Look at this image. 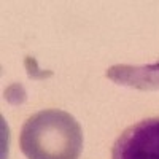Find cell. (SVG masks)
<instances>
[{"instance_id":"cell-2","label":"cell","mask_w":159,"mask_h":159,"mask_svg":"<svg viewBox=\"0 0 159 159\" xmlns=\"http://www.w3.org/2000/svg\"><path fill=\"white\" fill-rule=\"evenodd\" d=\"M111 159H159V118L129 126L111 148Z\"/></svg>"},{"instance_id":"cell-3","label":"cell","mask_w":159,"mask_h":159,"mask_svg":"<svg viewBox=\"0 0 159 159\" xmlns=\"http://www.w3.org/2000/svg\"><path fill=\"white\" fill-rule=\"evenodd\" d=\"M105 76L113 83L134 88L140 91H157L159 89V62L150 65H113Z\"/></svg>"},{"instance_id":"cell-1","label":"cell","mask_w":159,"mask_h":159,"mask_svg":"<svg viewBox=\"0 0 159 159\" xmlns=\"http://www.w3.org/2000/svg\"><path fill=\"white\" fill-rule=\"evenodd\" d=\"M19 147L27 159H78L83 150V130L67 111L42 110L24 123Z\"/></svg>"}]
</instances>
